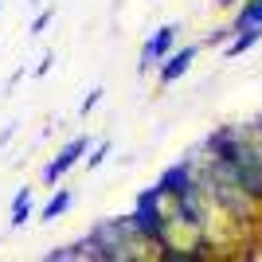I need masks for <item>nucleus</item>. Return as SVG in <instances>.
<instances>
[{
  "label": "nucleus",
  "mask_w": 262,
  "mask_h": 262,
  "mask_svg": "<svg viewBox=\"0 0 262 262\" xmlns=\"http://www.w3.org/2000/svg\"><path fill=\"white\" fill-rule=\"evenodd\" d=\"M51 67H55V55H51V51H47V55H43V63L35 67V75L43 78V75H47V71H51Z\"/></svg>",
  "instance_id": "15"
},
{
  "label": "nucleus",
  "mask_w": 262,
  "mask_h": 262,
  "mask_svg": "<svg viewBox=\"0 0 262 262\" xmlns=\"http://www.w3.org/2000/svg\"><path fill=\"white\" fill-rule=\"evenodd\" d=\"M208 149L211 157H219L231 168V176L239 180V188L247 196L262 200V149L251 137H243L239 129H215L208 137Z\"/></svg>",
  "instance_id": "1"
},
{
  "label": "nucleus",
  "mask_w": 262,
  "mask_h": 262,
  "mask_svg": "<svg viewBox=\"0 0 262 262\" xmlns=\"http://www.w3.org/2000/svg\"><path fill=\"white\" fill-rule=\"evenodd\" d=\"M196 55H200L196 43H188V47H180V51H168V55H164V59H161V82H164V86H172L176 78H184L188 67L196 63Z\"/></svg>",
  "instance_id": "7"
},
{
  "label": "nucleus",
  "mask_w": 262,
  "mask_h": 262,
  "mask_svg": "<svg viewBox=\"0 0 262 262\" xmlns=\"http://www.w3.org/2000/svg\"><path fill=\"white\" fill-rule=\"evenodd\" d=\"M172 204H176L172 223H180V227H192V231H204V223H208V196H204L200 180H196V188H188L184 196H176Z\"/></svg>",
  "instance_id": "3"
},
{
  "label": "nucleus",
  "mask_w": 262,
  "mask_h": 262,
  "mask_svg": "<svg viewBox=\"0 0 262 262\" xmlns=\"http://www.w3.org/2000/svg\"><path fill=\"white\" fill-rule=\"evenodd\" d=\"M71 204H75V196H71L67 188H55V192H51V200H47L43 208H39V219H43V223H51V219H59L67 208H71Z\"/></svg>",
  "instance_id": "8"
},
{
  "label": "nucleus",
  "mask_w": 262,
  "mask_h": 262,
  "mask_svg": "<svg viewBox=\"0 0 262 262\" xmlns=\"http://www.w3.org/2000/svg\"><path fill=\"white\" fill-rule=\"evenodd\" d=\"M32 211H35V204H32V188L24 184L16 196H12V227H24L28 219H32Z\"/></svg>",
  "instance_id": "9"
},
{
  "label": "nucleus",
  "mask_w": 262,
  "mask_h": 262,
  "mask_svg": "<svg viewBox=\"0 0 262 262\" xmlns=\"http://www.w3.org/2000/svg\"><path fill=\"white\" fill-rule=\"evenodd\" d=\"M133 227L141 231L149 243H157V247H168V223H172V215H164V192L161 188H145L141 196H137V204H133Z\"/></svg>",
  "instance_id": "2"
},
{
  "label": "nucleus",
  "mask_w": 262,
  "mask_h": 262,
  "mask_svg": "<svg viewBox=\"0 0 262 262\" xmlns=\"http://www.w3.org/2000/svg\"><path fill=\"white\" fill-rule=\"evenodd\" d=\"M157 188L164 192V200L184 196L188 188H196V164H192V161H176V164H168V168L161 172V180H157Z\"/></svg>",
  "instance_id": "6"
},
{
  "label": "nucleus",
  "mask_w": 262,
  "mask_h": 262,
  "mask_svg": "<svg viewBox=\"0 0 262 262\" xmlns=\"http://www.w3.org/2000/svg\"><path fill=\"white\" fill-rule=\"evenodd\" d=\"M86 153H90V141H86V137H71V141L59 149V157L43 168V180H47V184H59V176H67Z\"/></svg>",
  "instance_id": "4"
},
{
  "label": "nucleus",
  "mask_w": 262,
  "mask_h": 262,
  "mask_svg": "<svg viewBox=\"0 0 262 262\" xmlns=\"http://www.w3.org/2000/svg\"><path fill=\"white\" fill-rule=\"evenodd\" d=\"M235 32H243V28H262V0H243L239 16H235V24H231Z\"/></svg>",
  "instance_id": "10"
},
{
  "label": "nucleus",
  "mask_w": 262,
  "mask_h": 262,
  "mask_svg": "<svg viewBox=\"0 0 262 262\" xmlns=\"http://www.w3.org/2000/svg\"><path fill=\"white\" fill-rule=\"evenodd\" d=\"M102 94H106L102 86H90V90H86V98H82V106H78V114H90V110L102 102Z\"/></svg>",
  "instance_id": "12"
},
{
  "label": "nucleus",
  "mask_w": 262,
  "mask_h": 262,
  "mask_svg": "<svg viewBox=\"0 0 262 262\" xmlns=\"http://www.w3.org/2000/svg\"><path fill=\"white\" fill-rule=\"evenodd\" d=\"M176 32H180L176 24H164V28H157V32L145 39V47H141V63H137V71H141V75L149 71V67H161V59L172 51V43H176Z\"/></svg>",
  "instance_id": "5"
},
{
  "label": "nucleus",
  "mask_w": 262,
  "mask_h": 262,
  "mask_svg": "<svg viewBox=\"0 0 262 262\" xmlns=\"http://www.w3.org/2000/svg\"><path fill=\"white\" fill-rule=\"evenodd\" d=\"M28 4H39V0H28Z\"/></svg>",
  "instance_id": "16"
},
{
  "label": "nucleus",
  "mask_w": 262,
  "mask_h": 262,
  "mask_svg": "<svg viewBox=\"0 0 262 262\" xmlns=\"http://www.w3.org/2000/svg\"><path fill=\"white\" fill-rule=\"evenodd\" d=\"M51 20H55V8H43V12H39V16L32 20V35H39V32H43V28H47Z\"/></svg>",
  "instance_id": "14"
},
{
  "label": "nucleus",
  "mask_w": 262,
  "mask_h": 262,
  "mask_svg": "<svg viewBox=\"0 0 262 262\" xmlns=\"http://www.w3.org/2000/svg\"><path fill=\"white\" fill-rule=\"evenodd\" d=\"M110 149H114V145H110V141H98V149H94V153L86 157V168H98V164H102V161H106V157H110Z\"/></svg>",
  "instance_id": "13"
},
{
  "label": "nucleus",
  "mask_w": 262,
  "mask_h": 262,
  "mask_svg": "<svg viewBox=\"0 0 262 262\" xmlns=\"http://www.w3.org/2000/svg\"><path fill=\"white\" fill-rule=\"evenodd\" d=\"M262 39V28H243V32H235V39L227 43V59H235V55H247L254 43Z\"/></svg>",
  "instance_id": "11"
}]
</instances>
